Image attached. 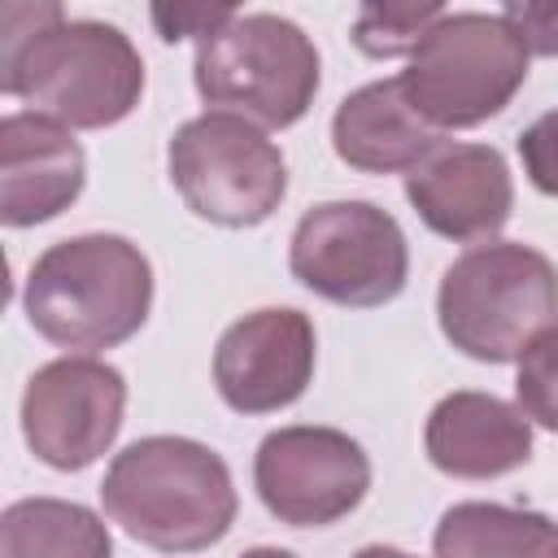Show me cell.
<instances>
[{
    "instance_id": "cb8c5ba5",
    "label": "cell",
    "mask_w": 558,
    "mask_h": 558,
    "mask_svg": "<svg viewBox=\"0 0 558 558\" xmlns=\"http://www.w3.org/2000/svg\"><path fill=\"white\" fill-rule=\"evenodd\" d=\"M240 558H292L288 549H275V545H257V549H248V554H240Z\"/></svg>"
},
{
    "instance_id": "52a82bcc",
    "label": "cell",
    "mask_w": 558,
    "mask_h": 558,
    "mask_svg": "<svg viewBox=\"0 0 558 558\" xmlns=\"http://www.w3.org/2000/svg\"><path fill=\"white\" fill-rule=\"evenodd\" d=\"M166 161L183 205L218 227H257L279 209L288 192L279 144L266 140L262 126L231 113H201L183 122Z\"/></svg>"
},
{
    "instance_id": "6da1fadb",
    "label": "cell",
    "mask_w": 558,
    "mask_h": 558,
    "mask_svg": "<svg viewBox=\"0 0 558 558\" xmlns=\"http://www.w3.org/2000/svg\"><path fill=\"white\" fill-rule=\"evenodd\" d=\"M0 87L61 126L100 131L140 105L144 61L109 22H74L52 0H4Z\"/></svg>"
},
{
    "instance_id": "3957f363",
    "label": "cell",
    "mask_w": 558,
    "mask_h": 558,
    "mask_svg": "<svg viewBox=\"0 0 558 558\" xmlns=\"http://www.w3.org/2000/svg\"><path fill=\"white\" fill-rule=\"evenodd\" d=\"M31 327L57 349H113L153 310V266L126 235L92 231L35 257L22 292Z\"/></svg>"
},
{
    "instance_id": "2e32d148",
    "label": "cell",
    "mask_w": 558,
    "mask_h": 558,
    "mask_svg": "<svg viewBox=\"0 0 558 558\" xmlns=\"http://www.w3.org/2000/svg\"><path fill=\"white\" fill-rule=\"evenodd\" d=\"M436 558H558V527L541 510L458 501L432 536Z\"/></svg>"
},
{
    "instance_id": "7402d4cb",
    "label": "cell",
    "mask_w": 558,
    "mask_h": 558,
    "mask_svg": "<svg viewBox=\"0 0 558 558\" xmlns=\"http://www.w3.org/2000/svg\"><path fill=\"white\" fill-rule=\"evenodd\" d=\"M501 17L514 26V35L523 39L527 52L536 57H558V4H506Z\"/></svg>"
},
{
    "instance_id": "ffe728a7",
    "label": "cell",
    "mask_w": 558,
    "mask_h": 558,
    "mask_svg": "<svg viewBox=\"0 0 558 558\" xmlns=\"http://www.w3.org/2000/svg\"><path fill=\"white\" fill-rule=\"evenodd\" d=\"M519 161H523V174L532 179L536 192L558 196V109H549L532 126H523Z\"/></svg>"
},
{
    "instance_id": "603a6c76",
    "label": "cell",
    "mask_w": 558,
    "mask_h": 558,
    "mask_svg": "<svg viewBox=\"0 0 558 558\" xmlns=\"http://www.w3.org/2000/svg\"><path fill=\"white\" fill-rule=\"evenodd\" d=\"M353 558H410V554H401V549H392V545H366V549H357Z\"/></svg>"
},
{
    "instance_id": "9a60e30c",
    "label": "cell",
    "mask_w": 558,
    "mask_h": 558,
    "mask_svg": "<svg viewBox=\"0 0 558 558\" xmlns=\"http://www.w3.org/2000/svg\"><path fill=\"white\" fill-rule=\"evenodd\" d=\"M336 157L362 174H397L427 161L445 140L440 131L410 105L401 78H379L349 92L331 118Z\"/></svg>"
},
{
    "instance_id": "44dd1931",
    "label": "cell",
    "mask_w": 558,
    "mask_h": 558,
    "mask_svg": "<svg viewBox=\"0 0 558 558\" xmlns=\"http://www.w3.org/2000/svg\"><path fill=\"white\" fill-rule=\"evenodd\" d=\"M240 9L231 4H153V26L166 44H179V39H209L214 31H222Z\"/></svg>"
},
{
    "instance_id": "9c48e42d",
    "label": "cell",
    "mask_w": 558,
    "mask_h": 558,
    "mask_svg": "<svg viewBox=\"0 0 558 558\" xmlns=\"http://www.w3.org/2000/svg\"><path fill=\"white\" fill-rule=\"evenodd\" d=\"M253 484L279 523L327 527L362 506L371 488V458L349 432L296 423L257 445Z\"/></svg>"
},
{
    "instance_id": "e0dca14e",
    "label": "cell",
    "mask_w": 558,
    "mask_h": 558,
    "mask_svg": "<svg viewBox=\"0 0 558 558\" xmlns=\"http://www.w3.org/2000/svg\"><path fill=\"white\" fill-rule=\"evenodd\" d=\"M0 558H113V545L87 506L26 497L0 519Z\"/></svg>"
},
{
    "instance_id": "7c38bea8",
    "label": "cell",
    "mask_w": 558,
    "mask_h": 558,
    "mask_svg": "<svg viewBox=\"0 0 558 558\" xmlns=\"http://www.w3.org/2000/svg\"><path fill=\"white\" fill-rule=\"evenodd\" d=\"M405 196L414 214L453 244L493 240L514 209L506 157L488 144H440L405 174Z\"/></svg>"
},
{
    "instance_id": "4fadbf2b",
    "label": "cell",
    "mask_w": 558,
    "mask_h": 558,
    "mask_svg": "<svg viewBox=\"0 0 558 558\" xmlns=\"http://www.w3.org/2000/svg\"><path fill=\"white\" fill-rule=\"evenodd\" d=\"M87 157L70 126L44 113H9L0 122V218L35 227L70 209L83 192Z\"/></svg>"
},
{
    "instance_id": "8fae6325",
    "label": "cell",
    "mask_w": 558,
    "mask_h": 558,
    "mask_svg": "<svg viewBox=\"0 0 558 558\" xmlns=\"http://www.w3.org/2000/svg\"><path fill=\"white\" fill-rule=\"evenodd\" d=\"M314 323L301 310H253L235 318L214 349L218 397L235 414H270L292 405L314 379Z\"/></svg>"
},
{
    "instance_id": "30bf717a",
    "label": "cell",
    "mask_w": 558,
    "mask_h": 558,
    "mask_svg": "<svg viewBox=\"0 0 558 558\" xmlns=\"http://www.w3.org/2000/svg\"><path fill=\"white\" fill-rule=\"evenodd\" d=\"M126 379L100 357H57L26 379L22 436L52 471L92 466L118 436Z\"/></svg>"
},
{
    "instance_id": "7a4b0ae2",
    "label": "cell",
    "mask_w": 558,
    "mask_h": 558,
    "mask_svg": "<svg viewBox=\"0 0 558 558\" xmlns=\"http://www.w3.org/2000/svg\"><path fill=\"white\" fill-rule=\"evenodd\" d=\"M105 514L157 554H196L235 523V484L227 462L187 436H144L126 445L100 484Z\"/></svg>"
},
{
    "instance_id": "5b68a950",
    "label": "cell",
    "mask_w": 558,
    "mask_h": 558,
    "mask_svg": "<svg viewBox=\"0 0 558 558\" xmlns=\"http://www.w3.org/2000/svg\"><path fill=\"white\" fill-rule=\"evenodd\" d=\"M192 78L209 113L283 131L314 105L318 48L279 13H235L222 31L196 44Z\"/></svg>"
},
{
    "instance_id": "ba28073f",
    "label": "cell",
    "mask_w": 558,
    "mask_h": 558,
    "mask_svg": "<svg viewBox=\"0 0 558 558\" xmlns=\"http://www.w3.org/2000/svg\"><path fill=\"white\" fill-rule=\"evenodd\" d=\"M288 266L314 296L344 310H375L405 288L410 248L388 209L371 201H323L301 214Z\"/></svg>"
},
{
    "instance_id": "d6986e66",
    "label": "cell",
    "mask_w": 558,
    "mask_h": 558,
    "mask_svg": "<svg viewBox=\"0 0 558 558\" xmlns=\"http://www.w3.org/2000/svg\"><path fill=\"white\" fill-rule=\"evenodd\" d=\"M514 397H519V410L527 414V423L558 432V323L523 349L519 375H514Z\"/></svg>"
},
{
    "instance_id": "8992f818",
    "label": "cell",
    "mask_w": 558,
    "mask_h": 558,
    "mask_svg": "<svg viewBox=\"0 0 558 558\" xmlns=\"http://www.w3.org/2000/svg\"><path fill=\"white\" fill-rule=\"evenodd\" d=\"M527 57L501 13H445L410 52L401 92L436 131L480 126L527 83Z\"/></svg>"
},
{
    "instance_id": "5bb4252c",
    "label": "cell",
    "mask_w": 558,
    "mask_h": 558,
    "mask_svg": "<svg viewBox=\"0 0 558 558\" xmlns=\"http://www.w3.org/2000/svg\"><path fill=\"white\" fill-rule=\"evenodd\" d=\"M423 445L432 466L453 480H497L532 458V423L493 392H449L432 405Z\"/></svg>"
},
{
    "instance_id": "ac0fdd59",
    "label": "cell",
    "mask_w": 558,
    "mask_h": 558,
    "mask_svg": "<svg viewBox=\"0 0 558 558\" xmlns=\"http://www.w3.org/2000/svg\"><path fill=\"white\" fill-rule=\"evenodd\" d=\"M440 17V4H366L353 22V44L366 57H405Z\"/></svg>"
},
{
    "instance_id": "277c9868",
    "label": "cell",
    "mask_w": 558,
    "mask_h": 558,
    "mask_svg": "<svg viewBox=\"0 0 558 558\" xmlns=\"http://www.w3.org/2000/svg\"><path fill=\"white\" fill-rule=\"evenodd\" d=\"M436 318L458 353L475 362H514L558 323V270L519 240L475 244L445 270Z\"/></svg>"
}]
</instances>
